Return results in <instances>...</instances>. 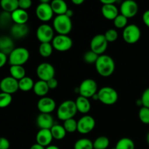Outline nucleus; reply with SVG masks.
<instances>
[{"label": "nucleus", "mask_w": 149, "mask_h": 149, "mask_svg": "<svg viewBox=\"0 0 149 149\" xmlns=\"http://www.w3.org/2000/svg\"><path fill=\"white\" fill-rule=\"evenodd\" d=\"M52 45L54 49L60 52H65L72 47L73 41L68 35L55 36L52 41Z\"/></svg>", "instance_id": "obj_10"}, {"label": "nucleus", "mask_w": 149, "mask_h": 149, "mask_svg": "<svg viewBox=\"0 0 149 149\" xmlns=\"http://www.w3.org/2000/svg\"><path fill=\"white\" fill-rule=\"evenodd\" d=\"M74 149H94L93 143L88 138H80L74 143Z\"/></svg>", "instance_id": "obj_31"}, {"label": "nucleus", "mask_w": 149, "mask_h": 149, "mask_svg": "<svg viewBox=\"0 0 149 149\" xmlns=\"http://www.w3.org/2000/svg\"><path fill=\"white\" fill-rule=\"evenodd\" d=\"M14 49V42L11 38L8 36L0 37V52L10 55Z\"/></svg>", "instance_id": "obj_22"}, {"label": "nucleus", "mask_w": 149, "mask_h": 149, "mask_svg": "<svg viewBox=\"0 0 149 149\" xmlns=\"http://www.w3.org/2000/svg\"><path fill=\"white\" fill-rule=\"evenodd\" d=\"M77 106L75 101L68 100L63 102L58 107L57 115L58 119L65 121L67 119H72L77 113Z\"/></svg>", "instance_id": "obj_2"}, {"label": "nucleus", "mask_w": 149, "mask_h": 149, "mask_svg": "<svg viewBox=\"0 0 149 149\" xmlns=\"http://www.w3.org/2000/svg\"><path fill=\"white\" fill-rule=\"evenodd\" d=\"M36 124L40 129L50 130L54 126V119L49 113H41L37 116Z\"/></svg>", "instance_id": "obj_18"}, {"label": "nucleus", "mask_w": 149, "mask_h": 149, "mask_svg": "<svg viewBox=\"0 0 149 149\" xmlns=\"http://www.w3.org/2000/svg\"><path fill=\"white\" fill-rule=\"evenodd\" d=\"M65 15L71 18V17L73 16V15H74V13H73V11L71 10H68V11L66 12Z\"/></svg>", "instance_id": "obj_50"}, {"label": "nucleus", "mask_w": 149, "mask_h": 149, "mask_svg": "<svg viewBox=\"0 0 149 149\" xmlns=\"http://www.w3.org/2000/svg\"><path fill=\"white\" fill-rule=\"evenodd\" d=\"M12 100H13L12 95L2 93V92L0 93V108L1 109L10 106V103H12Z\"/></svg>", "instance_id": "obj_35"}, {"label": "nucleus", "mask_w": 149, "mask_h": 149, "mask_svg": "<svg viewBox=\"0 0 149 149\" xmlns=\"http://www.w3.org/2000/svg\"><path fill=\"white\" fill-rule=\"evenodd\" d=\"M36 14L38 18L43 22L49 21L53 16V11L48 0H42L36 9Z\"/></svg>", "instance_id": "obj_8"}, {"label": "nucleus", "mask_w": 149, "mask_h": 149, "mask_svg": "<svg viewBox=\"0 0 149 149\" xmlns=\"http://www.w3.org/2000/svg\"><path fill=\"white\" fill-rule=\"evenodd\" d=\"M30 149H45V147L42 146H40L39 144L35 143L31 146V147Z\"/></svg>", "instance_id": "obj_48"}, {"label": "nucleus", "mask_w": 149, "mask_h": 149, "mask_svg": "<svg viewBox=\"0 0 149 149\" xmlns=\"http://www.w3.org/2000/svg\"><path fill=\"white\" fill-rule=\"evenodd\" d=\"M35 83L33 82V79L29 77H25L22 79L18 81L19 89L22 91L27 92L32 90L33 88Z\"/></svg>", "instance_id": "obj_29"}, {"label": "nucleus", "mask_w": 149, "mask_h": 149, "mask_svg": "<svg viewBox=\"0 0 149 149\" xmlns=\"http://www.w3.org/2000/svg\"><path fill=\"white\" fill-rule=\"evenodd\" d=\"M29 29L26 24H16L15 23L11 28V33L14 37L20 39L25 37L29 33Z\"/></svg>", "instance_id": "obj_23"}, {"label": "nucleus", "mask_w": 149, "mask_h": 149, "mask_svg": "<svg viewBox=\"0 0 149 149\" xmlns=\"http://www.w3.org/2000/svg\"><path fill=\"white\" fill-rule=\"evenodd\" d=\"M45 149H60L58 148V146H54V145H49V146L46 147Z\"/></svg>", "instance_id": "obj_51"}, {"label": "nucleus", "mask_w": 149, "mask_h": 149, "mask_svg": "<svg viewBox=\"0 0 149 149\" xmlns=\"http://www.w3.org/2000/svg\"><path fill=\"white\" fill-rule=\"evenodd\" d=\"M53 47L51 43H41L39 47V52L42 57L47 58L49 57L52 53Z\"/></svg>", "instance_id": "obj_33"}, {"label": "nucleus", "mask_w": 149, "mask_h": 149, "mask_svg": "<svg viewBox=\"0 0 149 149\" xmlns=\"http://www.w3.org/2000/svg\"><path fill=\"white\" fill-rule=\"evenodd\" d=\"M36 74L39 80L47 81L55 77V70L53 65L49 63H42L36 68Z\"/></svg>", "instance_id": "obj_12"}, {"label": "nucleus", "mask_w": 149, "mask_h": 149, "mask_svg": "<svg viewBox=\"0 0 149 149\" xmlns=\"http://www.w3.org/2000/svg\"><path fill=\"white\" fill-rule=\"evenodd\" d=\"M95 65L96 71L101 77H109L114 72V61L111 57L108 55H100Z\"/></svg>", "instance_id": "obj_1"}, {"label": "nucleus", "mask_w": 149, "mask_h": 149, "mask_svg": "<svg viewBox=\"0 0 149 149\" xmlns=\"http://www.w3.org/2000/svg\"><path fill=\"white\" fill-rule=\"evenodd\" d=\"M95 126V121L93 116L86 115L77 122V131L81 134L90 133Z\"/></svg>", "instance_id": "obj_13"}, {"label": "nucleus", "mask_w": 149, "mask_h": 149, "mask_svg": "<svg viewBox=\"0 0 149 149\" xmlns=\"http://www.w3.org/2000/svg\"><path fill=\"white\" fill-rule=\"evenodd\" d=\"M10 73L11 77L17 81L26 77V70L23 65H10Z\"/></svg>", "instance_id": "obj_27"}, {"label": "nucleus", "mask_w": 149, "mask_h": 149, "mask_svg": "<svg viewBox=\"0 0 149 149\" xmlns=\"http://www.w3.org/2000/svg\"><path fill=\"white\" fill-rule=\"evenodd\" d=\"M127 19L123 15H118L117 17L113 20V24L118 29H125L127 26Z\"/></svg>", "instance_id": "obj_36"}, {"label": "nucleus", "mask_w": 149, "mask_h": 149, "mask_svg": "<svg viewBox=\"0 0 149 149\" xmlns=\"http://www.w3.org/2000/svg\"><path fill=\"white\" fill-rule=\"evenodd\" d=\"M113 149H115V148H113Z\"/></svg>", "instance_id": "obj_53"}, {"label": "nucleus", "mask_w": 149, "mask_h": 149, "mask_svg": "<svg viewBox=\"0 0 149 149\" xmlns=\"http://www.w3.org/2000/svg\"><path fill=\"white\" fill-rule=\"evenodd\" d=\"M78 88L80 96L87 98L93 97L94 95L97 93V84L96 81L92 79H86L81 81Z\"/></svg>", "instance_id": "obj_6"}, {"label": "nucleus", "mask_w": 149, "mask_h": 149, "mask_svg": "<svg viewBox=\"0 0 149 149\" xmlns=\"http://www.w3.org/2000/svg\"><path fill=\"white\" fill-rule=\"evenodd\" d=\"M10 146V141L7 138L1 137L0 138V149H9Z\"/></svg>", "instance_id": "obj_43"}, {"label": "nucleus", "mask_w": 149, "mask_h": 149, "mask_svg": "<svg viewBox=\"0 0 149 149\" xmlns=\"http://www.w3.org/2000/svg\"><path fill=\"white\" fill-rule=\"evenodd\" d=\"M104 36L108 42H113L117 39L118 32L115 29H111L106 31Z\"/></svg>", "instance_id": "obj_39"}, {"label": "nucleus", "mask_w": 149, "mask_h": 149, "mask_svg": "<svg viewBox=\"0 0 149 149\" xmlns=\"http://www.w3.org/2000/svg\"><path fill=\"white\" fill-rule=\"evenodd\" d=\"M100 55L96 54L95 52H93L92 50H89L86 52L84 55V61L88 64H95L97 58Z\"/></svg>", "instance_id": "obj_37"}, {"label": "nucleus", "mask_w": 149, "mask_h": 149, "mask_svg": "<svg viewBox=\"0 0 149 149\" xmlns=\"http://www.w3.org/2000/svg\"><path fill=\"white\" fill-rule=\"evenodd\" d=\"M138 116L141 122L145 125H149V109L143 106L139 111Z\"/></svg>", "instance_id": "obj_38"}, {"label": "nucleus", "mask_w": 149, "mask_h": 149, "mask_svg": "<svg viewBox=\"0 0 149 149\" xmlns=\"http://www.w3.org/2000/svg\"><path fill=\"white\" fill-rule=\"evenodd\" d=\"M109 42L106 40L104 34H97L93 36L90 42V50L98 55H103L106 50Z\"/></svg>", "instance_id": "obj_9"}, {"label": "nucleus", "mask_w": 149, "mask_h": 149, "mask_svg": "<svg viewBox=\"0 0 149 149\" xmlns=\"http://www.w3.org/2000/svg\"><path fill=\"white\" fill-rule=\"evenodd\" d=\"M101 13L103 17L108 20H113L119 15V11L114 4H103L101 8Z\"/></svg>", "instance_id": "obj_19"}, {"label": "nucleus", "mask_w": 149, "mask_h": 149, "mask_svg": "<svg viewBox=\"0 0 149 149\" xmlns=\"http://www.w3.org/2000/svg\"><path fill=\"white\" fill-rule=\"evenodd\" d=\"M98 100L105 105H113L117 101L118 93L115 89L111 87H102L97 92Z\"/></svg>", "instance_id": "obj_5"}, {"label": "nucleus", "mask_w": 149, "mask_h": 149, "mask_svg": "<svg viewBox=\"0 0 149 149\" xmlns=\"http://www.w3.org/2000/svg\"><path fill=\"white\" fill-rule=\"evenodd\" d=\"M53 29V28L46 23L40 25L36 30L38 40L41 43H50L55 37Z\"/></svg>", "instance_id": "obj_11"}, {"label": "nucleus", "mask_w": 149, "mask_h": 149, "mask_svg": "<svg viewBox=\"0 0 149 149\" xmlns=\"http://www.w3.org/2000/svg\"><path fill=\"white\" fill-rule=\"evenodd\" d=\"M110 141L106 136H100L96 138L93 142L94 149H106L109 146Z\"/></svg>", "instance_id": "obj_32"}, {"label": "nucleus", "mask_w": 149, "mask_h": 149, "mask_svg": "<svg viewBox=\"0 0 149 149\" xmlns=\"http://www.w3.org/2000/svg\"><path fill=\"white\" fill-rule=\"evenodd\" d=\"M18 89V81L12 77L11 76L4 77L0 81V90L2 93L12 95L16 93Z\"/></svg>", "instance_id": "obj_14"}, {"label": "nucleus", "mask_w": 149, "mask_h": 149, "mask_svg": "<svg viewBox=\"0 0 149 149\" xmlns=\"http://www.w3.org/2000/svg\"><path fill=\"white\" fill-rule=\"evenodd\" d=\"M11 13L3 12L0 14V25L2 26H6L12 21Z\"/></svg>", "instance_id": "obj_40"}, {"label": "nucleus", "mask_w": 149, "mask_h": 149, "mask_svg": "<svg viewBox=\"0 0 149 149\" xmlns=\"http://www.w3.org/2000/svg\"><path fill=\"white\" fill-rule=\"evenodd\" d=\"M122 35L124 40L127 43L135 44L139 41L141 36V31L137 25L130 24L124 29Z\"/></svg>", "instance_id": "obj_7"}, {"label": "nucleus", "mask_w": 149, "mask_h": 149, "mask_svg": "<svg viewBox=\"0 0 149 149\" xmlns=\"http://www.w3.org/2000/svg\"><path fill=\"white\" fill-rule=\"evenodd\" d=\"M63 127L65 128L67 132L72 133V132H74L77 130V122L74 118L67 119V120L64 121Z\"/></svg>", "instance_id": "obj_34"}, {"label": "nucleus", "mask_w": 149, "mask_h": 149, "mask_svg": "<svg viewBox=\"0 0 149 149\" xmlns=\"http://www.w3.org/2000/svg\"><path fill=\"white\" fill-rule=\"evenodd\" d=\"M33 90L36 95L43 97H45V95L47 94L49 88L48 87L47 81L39 80L36 82H35Z\"/></svg>", "instance_id": "obj_25"}, {"label": "nucleus", "mask_w": 149, "mask_h": 149, "mask_svg": "<svg viewBox=\"0 0 149 149\" xmlns=\"http://www.w3.org/2000/svg\"><path fill=\"white\" fill-rule=\"evenodd\" d=\"M121 14L127 18H130L136 15L138 12V5L133 0H126L122 3L120 6Z\"/></svg>", "instance_id": "obj_15"}, {"label": "nucleus", "mask_w": 149, "mask_h": 149, "mask_svg": "<svg viewBox=\"0 0 149 149\" xmlns=\"http://www.w3.org/2000/svg\"><path fill=\"white\" fill-rule=\"evenodd\" d=\"M50 5L53 13L58 15H65L68 10L67 4L63 0H53L50 3Z\"/></svg>", "instance_id": "obj_24"}, {"label": "nucleus", "mask_w": 149, "mask_h": 149, "mask_svg": "<svg viewBox=\"0 0 149 149\" xmlns=\"http://www.w3.org/2000/svg\"><path fill=\"white\" fill-rule=\"evenodd\" d=\"M50 131L53 139L56 140L63 139L67 132L63 126L60 125H54V126L50 129Z\"/></svg>", "instance_id": "obj_28"}, {"label": "nucleus", "mask_w": 149, "mask_h": 149, "mask_svg": "<svg viewBox=\"0 0 149 149\" xmlns=\"http://www.w3.org/2000/svg\"><path fill=\"white\" fill-rule=\"evenodd\" d=\"M115 149H135V143L129 138H123L116 143Z\"/></svg>", "instance_id": "obj_30"}, {"label": "nucleus", "mask_w": 149, "mask_h": 149, "mask_svg": "<svg viewBox=\"0 0 149 149\" xmlns=\"http://www.w3.org/2000/svg\"><path fill=\"white\" fill-rule=\"evenodd\" d=\"M12 20L16 24H26L29 20V14L24 10L18 8L11 13Z\"/></svg>", "instance_id": "obj_20"}, {"label": "nucleus", "mask_w": 149, "mask_h": 149, "mask_svg": "<svg viewBox=\"0 0 149 149\" xmlns=\"http://www.w3.org/2000/svg\"><path fill=\"white\" fill-rule=\"evenodd\" d=\"M77 111L81 113H87L91 109V104L88 98L79 96L75 101Z\"/></svg>", "instance_id": "obj_21"}, {"label": "nucleus", "mask_w": 149, "mask_h": 149, "mask_svg": "<svg viewBox=\"0 0 149 149\" xmlns=\"http://www.w3.org/2000/svg\"><path fill=\"white\" fill-rule=\"evenodd\" d=\"M56 103L52 98L49 97H43L38 101V110L42 113H49L50 114L55 109Z\"/></svg>", "instance_id": "obj_16"}, {"label": "nucleus", "mask_w": 149, "mask_h": 149, "mask_svg": "<svg viewBox=\"0 0 149 149\" xmlns=\"http://www.w3.org/2000/svg\"><path fill=\"white\" fill-rule=\"evenodd\" d=\"M72 2L77 5H80L84 2V0H72Z\"/></svg>", "instance_id": "obj_49"}, {"label": "nucleus", "mask_w": 149, "mask_h": 149, "mask_svg": "<svg viewBox=\"0 0 149 149\" xmlns=\"http://www.w3.org/2000/svg\"><path fill=\"white\" fill-rule=\"evenodd\" d=\"M7 61V55H5L3 52H0V68L4 66Z\"/></svg>", "instance_id": "obj_45"}, {"label": "nucleus", "mask_w": 149, "mask_h": 149, "mask_svg": "<svg viewBox=\"0 0 149 149\" xmlns=\"http://www.w3.org/2000/svg\"><path fill=\"white\" fill-rule=\"evenodd\" d=\"M18 4L19 8L26 10L31 7L32 1L31 0H18Z\"/></svg>", "instance_id": "obj_42"}, {"label": "nucleus", "mask_w": 149, "mask_h": 149, "mask_svg": "<svg viewBox=\"0 0 149 149\" xmlns=\"http://www.w3.org/2000/svg\"><path fill=\"white\" fill-rule=\"evenodd\" d=\"M143 21L145 23L146 26L149 28V10L144 12L143 14Z\"/></svg>", "instance_id": "obj_46"}, {"label": "nucleus", "mask_w": 149, "mask_h": 149, "mask_svg": "<svg viewBox=\"0 0 149 149\" xmlns=\"http://www.w3.org/2000/svg\"><path fill=\"white\" fill-rule=\"evenodd\" d=\"M146 139H147V142H148V145H149V132L148 133V135H147Z\"/></svg>", "instance_id": "obj_52"}, {"label": "nucleus", "mask_w": 149, "mask_h": 149, "mask_svg": "<svg viewBox=\"0 0 149 149\" xmlns=\"http://www.w3.org/2000/svg\"><path fill=\"white\" fill-rule=\"evenodd\" d=\"M29 51L26 48H15L9 55V63L10 65H23L29 61Z\"/></svg>", "instance_id": "obj_4"}, {"label": "nucleus", "mask_w": 149, "mask_h": 149, "mask_svg": "<svg viewBox=\"0 0 149 149\" xmlns=\"http://www.w3.org/2000/svg\"><path fill=\"white\" fill-rule=\"evenodd\" d=\"M47 85L48 87H49V90H50V89L51 90H54V89L56 88L58 85V80H57L55 77L51 79H49V81H47Z\"/></svg>", "instance_id": "obj_44"}, {"label": "nucleus", "mask_w": 149, "mask_h": 149, "mask_svg": "<svg viewBox=\"0 0 149 149\" xmlns=\"http://www.w3.org/2000/svg\"><path fill=\"white\" fill-rule=\"evenodd\" d=\"M101 3L103 4H113L116 3V0H101Z\"/></svg>", "instance_id": "obj_47"}, {"label": "nucleus", "mask_w": 149, "mask_h": 149, "mask_svg": "<svg viewBox=\"0 0 149 149\" xmlns=\"http://www.w3.org/2000/svg\"><path fill=\"white\" fill-rule=\"evenodd\" d=\"M141 99L143 103V106L149 109V87L144 90Z\"/></svg>", "instance_id": "obj_41"}, {"label": "nucleus", "mask_w": 149, "mask_h": 149, "mask_svg": "<svg viewBox=\"0 0 149 149\" xmlns=\"http://www.w3.org/2000/svg\"><path fill=\"white\" fill-rule=\"evenodd\" d=\"M36 143L39 144L42 146L45 147V148L49 146L53 140V137L51 133L50 130H39V132L36 134Z\"/></svg>", "instance_id": "obj_17"}, {"label": "nucleus", "mask_w": 149, "mask_h": 149, "mask_svg": "<svg viewBox=\"0 0 149 149\" xmlns=\"http://www.w3.org/2000/svg\"><path fill=\"white\" fill-rule=\"evenodd\" d=\"M0 5L4 12L9 13H13L19 8L18 0H1Z\"/></svg>", "instance_id": "obj_26"}, {"label": "nucleus", "mask_w": 149, "mask_h": 149, "mask_svg": "<svg viewBox=\"0 0 149 149\" xmlns=\"http://www.w3.org/2000/svg\"><path fill=\"white\" fill-rule=\"evenodd\" d=\"M53 29L60 35H67L72 29L71 19L66 15H57L53 20Z\"/></svg>", "instance_id": "obj_3"}]
</instances>
